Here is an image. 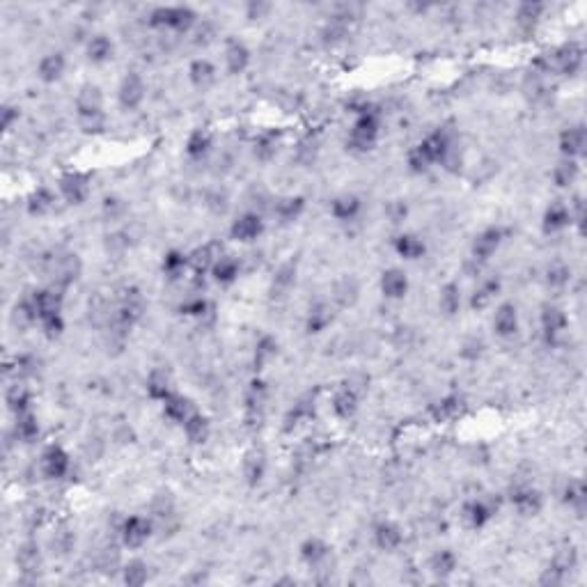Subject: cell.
Wrapping results in <instances>:
<instances>
[{
    "mask_svg": "<svg viewBox=\"0 0 587 587\" xmlns=\"http://www.w3.org/2000/svg\"><path fill=\"white\" fill-rule=\"evenodd\" d=\"M195 23V12L189 7H159L152 12V26L175 30V33H186Z\"/></svg>",
    "mask_w": 587,
    "mask_h": 587,
    "instance_id": "cell-2",
    "label": "cell"
},
{
    "mask_svg": "<svg viewBox=\"0 0 587 587\" xmlns=\"http://www.w3.org/2000/svg\"><path fill=\"white\" fill-rule=\"evenodd\" d=\"M42 471L51 480H60L69 471V455L58 445H51L49 450L42 455Z\"/></svg>",
    "mask_w": 587,
    "mask_h": 587,
    "instance_id": "cell-6",
    "label": "cell"
},
{
    "mask_svg": "<svg viewBox=\"0 0 587 587\" xmlns=\"http://www.w3.org/2000/svg\"><path fill=\"white\" fill-rule=\"evenodd\" d=\"M182 312H186V315H193V317H200V315H205V312H207V301H202V299H195V301H189V303H184V305H182Z\"/></svg>",
    "mask_w": 587,
    "mask_h": 587,
    "instance_id": "cell-57",
    "label": "cell"
},
{
    "mask_svg": "<svg viewBox=\"0 0 587 587\" xmlns=\"http://www.w3.org/2000/svg\"><path fill=\"white\" fill-rule=\"evenodd\" d=\"M461 305V294H459V287L457 285H445L443 292H441V310L448 312V315H455Z\"/></svg>",
    "mask_w": 587,
    "mask_h": 587,
    "instance_id": "cell-47",
    "label": "cell"
},
{
    "mask_svg": "<svg viewBox=\"0 0 587 587\" xmlns=\"http://www.w3.org/2000/svg\"><path fill=\"white\" fill-rule=\"evenodd\" d=\"M273 152H276V143H273L271 138H262V140H260V147L255 150V154L260 156V159H269Z\"/></svg>",
    "mask_w": 587,
    "mask_h": 587,
    "instance_id": "cell-58",
    "label": "cell"
},
{
    "mask_svg": "<svg viewBox=\"0 0 587 587\" xmlns=\"http://www.w3.org/2000/svg\"><path fill=\"white\" fill-rule=\"evenodd\" d=\"M569 283V269L567 266H553L549 271V285L551 287H565Z\"/></svg>",
    "mask_w": 587,
    "mask_h": 587,
    "instance_id": "cell-55",
    "label": "cell"
},
{
    "mask_svg": "<svg viewBox=\"0 0 587 587\" xmlns=\"http://www.w3.org/2000/svg\"><path fill=\"white\" fill-rule=\"evenodd\" d=\"M78 117H95V115H104V97H101V90L97 85H85L78 95Z\"/></svg>",
    "mask_w": 587,
    "mask_h": 587,
    "instance_id": "cell-8",
    "label": "cell"
},
{
    "mask_svg": "<svg viewBox=\"0 0 587 587\" xmlns=\"http://www.w3.org/2000/svg\"><path fill=\"white\" fill-rule=\"evenodd\" d=\"M356 292H358V287H356L354 280H344V283L338 287V294H335V296H338V301L342 305H349V303H354Z\"/></svg>",
    "mask_w": 587,
    "mask_h": 587,
    "instance_id": "cell-54",
    "label": "cell"
},
{
    "mask_svg": "<svg viewBox=\"0 0 587 587\" xmlns=\"http://www.w3.org/2000/svg\"><path fill=\"white\" fill-rule=\"evenodd\" d=\"M360 211V200L356 195H342L331 205V214L338 218V221H354Z\"/></svg>",
    "mask_w": 587,
    "mask_h": 587,
    "instance_id": "cell-31",
    "label": "cell"
},
{
    "mask_svg": "<svg viewBox=\"0 0 587 587\" xmlns=\"http://www.w3.org/2000/svg\"><path fill=\"white\" fill-rule=\"evenodd\" d=\"M189 76L195 88L207 90L209 85H214V81H216V69L209 60H195L189 69Z\"/></svg>",
    "mask_w": 587,
    "mask_h": 587,
    "instance_id": "cell-26",
    "label": "cell"
},
{
    "mask_svg": "<svg viewBox=\"0 0 587 587\" xmlns=\"http://www.w3.org/2000/svg\"><path fill=\"white\" fill-rule=\"evenodd\" d=\"M143 99H145L143 78H140L138 74H127L122 85H120V104L124 108H129V111H133V108H138L140 104H143Z\"/></svg>",
    "mask_w": 587,
    "mask_h": 587,
    "instance_id": "cell-7",
    "label": "cell"
},
{
    "mask_svg": "<svg viewBox=\"0 0 587 587\" xmlns=\"http://www.w3.org/2000/svg\"><path fill=\"white\" fill-rule=\"evenodd\" d=\"M461 413V399L459 397H445L432 409V416L436 422H450Z\"/></svg>",
    "mask_w": 587,
    "mask_h": 587,
    "instance_id": "cell-37",
    "label": "cell"
},
{
    "mask_svg": "<svg viewBox=\"0 0 587 587\" xmlns=\"http://www.w3.org/2000/svg\"><path fill=\"white\" fill-rule=\"evenodd\" d=\"M225 60H228V69L232 74H241L250 62V51L246 49V44L232 39L228 49H225Z\"/></svg>",
    "mask_w": 587,
    "mask_h": 587,
    "instance_id": "cell-23",
    "label": "cell"
},
{
    "mask_svg": "<svg viewBox=\"0 0 587 587\" xmlns=\"http://www.w3.org/2000/svg\"><path fill=\"white\" fill-rule=\"evenodd\" d=\"M457 569V558L452 551H438L432 558V571L436 576H450Z\"/></svg>",
    "mask_w": 587,
    "mask_h": 587,
    "instance_id": "cell-42",
    "label": "cell"
},
{
    "mask_svg": "<svg viewBox=\"0 0 587 587\" xmlns=\"http://www.w3.org/2000/svg\"><path fill=\"white\" fill-rule=\"evenodd\" d=\"M498 292H500V280H487V283H484L480 289H477V292L473 294V301H471V305L475 310H484L487 308V305L496 299L498 296Z\"/></svg>",
    "mask_w": 587,
    "mask_h": 587,
    "instance_id": "cell-40",
    "label": "cell"
},
{
    "mask_svg": "<svg viewBox=\"0 0 587 587\" xmlns=\"http://www.w3.org/2000/svg\"><path fill=\"white\" fill-rule=\"evenodd\" d=\"M328 555V546L322 542V539L312 537V539H305L303 546H301V558L308 562V565H319L324 558Z\"/></svg>",
    "mask_w": 587,
    "mask_h": 587,
    "instance_id": "cell-38",
    "label": "cell"
},
{
    "mask_svg": "<svg viewBox=\"0 0 587 587\" xmlns=\"http://www.w3.org/2000/svg\"><path fill=\"white\" fill-rule=\"evenodd\" d=\"M395 250L404 257V260H418V257H422V253H425V244H422L418 237H413V234H402V237H397V241H395Z\"/></svg>",
    "mask_w": 587,
    "mask_h": 587,
    "instance_id": "cell-33",
    "label": "cell"
},
{
    "mask_svg": "<svg viewBox=\"0 0 587 587\" xmlns=\"http://www.w3.org/2000/svg\"><path fill=\"white\" fill-rule=\"evenodd\" d=\"M512 505L516 507V512L521 516H535L542 510V496L535 489L521 487L512 493Z\"/></svg>",
    "mask_w": 587,
    "mask_h": 587,
    "instance_id": "cell-14",
    "label": "cell"
},
{
    "mask_svg": "<svg viewBox=\"0 0 587 587\" xmlns=\"http://www.w3.org/2000/svg\"><path fill=\"white\" fill-rule=\"evenodd\" d=\"M409 166H411V170H416V172H425L429 166H434V163H432V159H429V156L425 154V150H422L420 145H416V147H413V150L409 152Z\"/></svg>",
    "mask_w": 587,
    "mask_h": 587,
    "instance_id": "cell-51",
    "label": "cell"
},
{
    "mask_svg": "<svg viewBox=\"0 0 587 587\" xmlns=\"http://www.w3.org/2000/svg\"><path fill=\"white\" fill-rule=\"evenodd\" d=\"M152 535V523L143 516H131L122 526V542L129 549H140Z\"/></svg>",
    "mask_w": 587,
    "mask_h": 587,
    "instance_id": "cell-4",
    "label": "cell"
},
{
    "mask_svg": "<svg viewBox=\"0 0 587 587\" xmlns=\"http://www.w3.org/2000/svg\"><path fill=\"white\" fill-rule=\"evenodd\" d=\"M266 471V459L262 450H250L244 459V475L250 484H257L264 477Z\"/></svg>",
    "mask_w": 587,
    "mask_h": 587,
    "instance_id": "cell-29",
    "label": "cell"
},
{
    "mask_svg": "<svg viewBox=\"0 0 587 587\" xmlns=\"http://www.w3.org/2000/svg\"><path fill=\"white\" fill-rule=\"evenodd\" d=\"M248 10H250V19H255V17H260L262 12H269V5H255L253 3V5L248 7Z\"/></svg>",
    "mask_w": 587,
    "mask_h": 587,
    "instance_id": "cell-61",
    "label": "cell"
},
{
    "mask_svg": "<svg viewBox=\"0 0 587 587\" xmlns=\"http://www.w3.org/2000/svg\"><path fill=\"white\" fill-rule=\"evenodd\" d=\"M39 324H42L44 333L49 335V338H58V335L65 331V322H62V315H51V317L42 319Z\"/></svg>",
    "mask_w": 587,
    "mask_h": 587,
    "instance_id": "cell-53",
    "label": "cell"
},
{
    "mask_svg": "<svg viewBox=\"0 0 587 587\" xmlns=\"http://www.w3.org/2000/svg\"><path fill=\"white\" fill-rule=\"evenodd\" d=\"M147 395L152 399H159V402H166V399L172 395V381L163 370H154L147 379Z\"/></svg>",
    "mask_w": 587,
    "mask_h": 587,
    "instance_id": "cell-25",
    "label": "cell"
},
{
    "mask_svg": "<svg viewBox=\"0 0 587 587\" xmlns=\"http://www.w3.org/2000/svg\"><path fill=\"white\" fill-rule=\"evenodd\" d=\"M333 411L342 420H349L358 411V393L351 386L340 388L333 397Z\"/></svg>",
    "mask_w": 587,
    "mask_h": 587,
    "instance_id": "cell-17",
    "label": "cell"
},
{
    "mask_svg": "<svg viewBox=\"0 0 587 587\" xmlns=\"http://www.w3.org/2000/svg\"><path fill=\"white\" fill-rule=\"evenodd\" d=\"M544 10V5H532V3H526V5H521L519 7V19L523 23H530V21H537L539 19V14H542Z\"/></svg>",
    "mask_w": 587,
    "mask_h": 587,
    "instance_id": "cell-56",
    "label": "cell"
},
{
    "mask_svg": "<svg viewBox=\"0 0 587 587\" xmlns=\"http://www.w3.org/2000/svg\"><path fill=\"white\" fill-rule=\"evenodd\" d=\"M581 65H583V49L576 44H567V46H562V49H555L553 53H549V56L544 58L546 69L565 74V76L576 74L578 69H581Z\"/></svg>",
    "mask_w": 587,
    "mask_h": 587,
    "instance_id": "cell-3",
    "label": "cell"
},
{
    "mask_svg": "<svg viewBox=\"0 0 587 587\" xmlns=\"http://www.w3.org/2000/svg\"><path fill=\"white\" fill-rule=\"evenodd\" d=\"M262 230H264L262 218L255 216V214H244L232 223V237L237 241H244V244L246 241H253V239L260 237Z\"/></svg>",
    "mask_w": 587,
    "mask_h": 587,
    "instance_id": "cell-12",
    "label": "cell"
},
{
    "mask_svg": "<svg viewBox=\"0 0 587 587\" xmlns=\"http://www.w3.org/2000/svg\"><path fill=\"white\" fill-rule=\"evenodd\" d=\"M276 354H278L276 340H273V338H262L260 344H257V351H255V365L262 370L266 363H271V358H276Z\"/></svg>",
    "mask_w": 587,
    "mask_h": 587,
    "instance_id": "cell-46",
    "label": "cell"
},
{
    "mask_svg": "<svg viewBox=\"0 0 587 587\" xmlns=\"http://www.w3.org/2000/svg\"><path fill=\"white\" fill-rule=\"evenodd\" d=\"M124 583L131 587H140L147 583V567L140 560H133L124 567Z\"/></svg>",
    "mask_w": 587,
    "mask_h": 587,
    "instance_id": "cell-45",
    "label": "cell"
},
{
    "mask_svg": "<svg viewBox=\"0 0 587 587\" xmlns=\"http://www.w3.org/2000/svg\"><path fill=\"white\" fill-rule=\"evenodd\" d=\"M264 402H266V388L262 381H253L250 393L246 397V422L248 425H260L264 418Z\"/></svg>",
    "mask_w": 587,
    "mask_h": 587,
    "instance_id": "cell-9",
    "label": "cell"
},
{
    "mask_svg": "<svg viewBox=\"0 0 587 587\" xmlns=\"http://www.w3.org/2000/svg\"><path fill=\"white\" fill-rule=\"evenodd\" d=\"M331 322H333V312L326 303L312 305V310L308 315V331L310 333H322Z\"/></svg>",
    "mask_w": 587,
    "mask_h": 587,
    "instance_id": "cell-35",
    "label": "cell"
},
{
    "mask_svg": "<svg viewBox=\"0 0 587 587\" xmlns=\"http://www.w3.org/2000/svg\"><path fill=\"white\" fill-rule=\"evenodd\" d=\"M464 516L471 528H484L491 521L493 510L487 503H482V500H473V503H468L464 507Z\"/></svg>",
    "mask_w": 587,
    "mask_h": 587,
    "instance_id": "cell-28",
    "label": "cell"
},
{
    "mask_svg": "<svg viewBox=\"0 0 587 587\" xmlns=\"http://www.w3.org/2000/svg\"><path fill=\"white\" fill-rule=\"evenodd\" d=\"M5 399H7V406H10V409L17 413V416L30 409V395H28L26 386H21V383H14V386L7 388Z\"/></svg>",
    "mask_w": 587,
    "mask_h": 587,
    "instance_id": "cell-39",
    "label": "cell"
},
{
    "mask_svg": "<svg viewBox=\"0 0 587 587\" xmlns=\"http://www.w3.org/2000/svg\"><path fill=\"white\" fill-rule=\"evenodd\" d=\"M569 223H571V211L565 205H562V202H553V205L546 209V214H544V230L549 232V234L565 230Z\"/></svg>",
    "mask_w": 587,
    "mask_h": 587,
    "instance_id": "cell-19",
    "label": "cell"
},
{
    "mask_svg": "<svg viewBox=\"0 0 587 587\" xmlns=\"http://www.w3.org/2000/svg\"><path fill=\"white\" fill-rule=\"evenodd\" d=\"M60 193H62V198L67 202H72V205H81L90 193L88 177L81 175V172H67V175L60 179Z\"/></svg>",
    "mask_w": 587,
    "mask_h": 587,
    "instance_id": "cell-5",
    "label": "cell"
},
{
    "mask_svg": "<svg viewBox=\"0 0 587 587\" xmlns=\"http://www.w3.org/2000/svg\"><path fill=\"white\" fill-rule=\"evenodd\" d=\"M19 117V111L17 108H12V106H5L3 108V120H0V127H3V131H10L12 127V122Z\"/></svg>",
    "mask_w": 587,
    "mask_h": 587,
    "instance_id": "cell-59",
    "label": "cell"
},
{
    "mask_svg": "<svg viewBox=\"0 0 587 587\" xmlns=\"http://www.w3.org/2000/svg\"><path fill=\"white\" fill-rule=\"evenodd\" d=\"M30 301H33V305H35V312H37L39 322L46 319V317H51V315H60L62 296L56 292V289H42V292H37Z\"/></svg>",
    "mask_w": 587,
    "mask_h": 587,
    "instance_id": "cell-13",
    "label": "cell"
},
{
    "mask_svg": "<svg viewBox=\"0 0 587 587\" xmlns=\"http://www.w3.org/2000/svg\"><path fill=\"white\" fill-rule=\"evenodd\" d=\"M211 273H214V278L221 285H230L239 276V262L230 255H221L218 262L214 264V269H211Z\"/></svg>",
    "mask_w": 587,
    "mask_h": 587,
    "instance_id": "cell-30",
    "label": "cell"
},
{
    "mask_svg": "<svg viewBox=\"0 0 587 587\" xmlns=\"http://www.w3.org/2000/svg\"><path fill=\"white\" fill-rule=\"evenodd\" d=\"M381 292L386 299H404L406 292H409V278H406L404 271L399 269H388L381 276Z\"/></svg>",
    "mask_w": 587,
    "mask_h": 587,
    "instance_id": "cell-10",
    "label": "cell"
},
{
    "mask_svg": "<svg viewBox=\"0 0 587 587\" xmlns=\"http://www.w3.org/2000/svg\"><path fill=\"white\" fill-rule=\"evenodd\" d=\"M184 429H186V436H189L191 443H207V438L211 434V425L205 416H200V413H191V418L184 422Z\"/></svg>",
    "mask_w": 587,
    "mask_h": 587,
    "instance_id": "cell-27",
    "label": "cell"
},
{
    "mask_svg": "<svg viewBox=\"0 0 587 587\" xmlns=\"http://www.w3.org/2000/svg\"><path fill=\"white\" fill-rule=\"evenodd\" d=\"M576 177H578V166H576V161H562L558 168L553 170V179H555V184L562 186V189H567V186H571L576 182Z\"/></svg>",
    "mask_w": 587,
    "mask_h": 587,
    "instance_id": "cell-43",
    "label": "cell"
},
{
    "mask_svg": "<svg viewBox=\"0 0 587 587\" xmlns=\"http://www.w3.org/2000/svg\"><path fill=\"white\" fill-rule=\"evenodd\" d=\"M565 500L569 507H574L578 514H583L585 510V487L581 482H571L565 491Z\"/></svg>",
    "mask_w": 587,
    "mask_h": 587,
    "instance_id": "cell-48",
    "label": "cell"
},
{
    "mask_svg": "<svg viewBox=\"0 0 587 587\" xmlns=\"http://www.w3.org/2000/svg\"><path fill=\"white\" fill-rule=\"evenodd\" d=\"M542 328H544L546 340L555 342V340H558V335L567 328L565 312H562L560 308H551V305H549V308H544V312H542Z\"/></svg>",
    "mask_w": 587,
    "mask_h": 587,
    "instance_id": "cell-18",
    "label": "cell"
},
{
    "mask_svg": "<svg viewBox=\"0 0 587 587\" xmlns=\"http://www.w3.org/2000/svg\"><path fill=\"white\" fill-rule=\"evenodd\" d=\"M585 143H587V138H585L583 127L567 129V131H562V136H560V150L571 161L585 152Z\"/></svg>",
    "mask_w": 587,
    "mask_h": 587,
    "instance_id": "cell-16",
    "label": "cell"
},
{
    "mask_svg": "<svg viewBox=\"0 0 587 587\" xmlns=\"http://www.w3.org/2000/svg\"><path fill=\"white\" fill-rule=\"evenodd\" d=\"M310 418H312V406H310L308 402H299L292 411H289V416H287V429L299 427V425H303L305 420H310Z\"/></svg>",
    "mask_w": 587,
    "mask_h": 587,
    "instance_id": "cell-50",
    "label": "cell"
},
{
    "mask_svg": "<svg viewBox=\"0 0 587 587\" xmlns=\"http://www.w3.org/2000/svg\"><path fill=\"white\" fill-rule=\"evenodd\" d=\"M218 257H221V250H218V246L216 244H207V246L198 248L189 257V264L195 269V273L200 276V273L214 269V264L218 262Z\"/></svg>",
    "mask_w": 587,
    "mask_h": 587,
    "instance_id": "cell-21",
    "label": "cell"
},
{
    "mask_svg": "<svg viewBox=\"0 0 587 587\" xmlns=\"http://www.w3.org/2000/svg\"><path fill=\"white\" fill-rule=\"evenodd\" d=\"M374 539H377V546L381 551H395L402 544V530L390 521L379 523L377 532H374Z\"/></svg>",
    "mask_w": 587,
    "mask_h": 587,
    "instance_id": "cell-24",
    "label": "cell"
},
{
    "mask_svg": "<svg viewBox=\"0 0 587 587\" xmlns=\"http://www.w3.org/2000/svg\"><path fill=\"white\" fill-rule=\"evenodd\" d=\"M19 565L26 569V571H33L39 565V553L35 546H23L19 551Z\"/></svg>",
    "mask_w": 587,
    "mask_h": 587,
    "instance_id": "cell-52",
    "label": "cell"
},
{
    "mask_svg": "<svg viewBox=\"0 0 587 587\" xmlns=\"http://www.w3.org/2000/svg\"><path fill=\"white\" fill-rule=\"evenodd\" d=\"M303 205H305L303 198H285L276 205V214L283 218V221H294V218L301 216Z\"/></svg>",
    "mask_w": 587,
    "mask_h": 587,
    "instance_id": "cell-44",
    "label": "cell"
},
{
    "mask_svg": "<svg viewBox=\"0 0 587 587\" xmlns=\"http://www.w3.org/2000/svg\"><path fill=\"white\" fill-rule=\"evenodd\" d=\"M53 205H56V195L42 186V189H37L33 195H30L28 211L33 216H44V214H49V211L53 209Z\"/></svg>",
    "mask_w": 587,
    "mask_h": 587,
    "instance_id": "cell-32",
    "label": "cell"
},
{
    "mask_svg": "<svg viewBox=\"0 0 587 587\" xmlns=\"http://www.w3.org/2000/svg\"><path fill=\"white\" fill-rule=\"evenodd\" d=\"M37 74L42 78L44 83H56L65 74V58L60 56V53H51V56L42 58L37 67Z\"/></svg>",
    "mask_w": 587,
    "mask_h": 587,
    "instance_id": "cell-22",
    "label": "cell"
},
{
    "mask_svg": "<svg viewBox=\"0 0 587 587\" xmlns=\"http://www.w3.org/2000/svg\"><path fill=\"white\" fill-rule=\"evenodd\" d=\"M163 413H166V418L172 420V422H184L191 418V402L186 397L182 395H177V393H172L166 402H163Z\"/></svg>",
    "mask_w": 587,
    "mask_h": 587,
    "instance_id": "cell-20",
    "label": "cell"
},
{
    "mask_svg": "<svg viewBox=\"0 0 587 587\" xmlns=\"http://www.w3.org/2000/svg\"><path fill=\"white\" fill-rule=\"evenodd\" d=\"M500 241H503V230H498V228L484 230L482 234H477V239H475V244H473V257H475V260H480V262L489 260V257L498 250Z\"/></svg>",
    "mask_w": 587,
    "mask_h": 587,
    "instance_id": "cell-11",
    "label": "cell"
},
{
    "mask_svg": "<svg viewBox=\"0 0 587 587\" xmlns=\"http://www.w3.org/2000/svg\"><path fill=\"white\" fill-rule=\"evenodd\" d=\"M39 434V425H37V418L28 411H23L17 416V436L21 438V441H26L30 443L33 438H37Z\"/></svg>",
    "mask_w": 587,
    "mask_h": 587,
    "instance_id": "cell-41",
    "label": "cell"
},
{
    "mask_svg": "<svg viewBox=\"0 0 587 587\" xmlns=\"http://www.w3.org/2000/svg\"><path fill=\"white\" fill-rule=\"evenodd\" d=\"M493 328L500 338H512L519 331V315H516V308L512 303L500 305L496 312V319H493Z\"/></svg>",
    "mask_w": 587,
    "mask_h": 587,
    "instance_id": "cell-15",
    "label": "cell"
},
{
    "mask_svg": "<svg viewBox=\"0 0 587 587\" xmlns=\"http://www.w3.org/2000/svg\"><path fill=\"white\" fill-rule=\"evenodd\" d=\"M377 136H379V115L365 108V111H360L354 129H351L349 147L356 152H367L377 143Z\"/></svg>",
    "mask_w": 587,
    "mask_h": 587,
    "instance_id": "cell-1",
    "label": "cell"
},
{
    "mask_svg": "<svg viewBox=\"0 0 587 587\" xmlns=\"http://www.w3.org/2000/svg\"><path fill=\"white\" fill-rule=\"evenodd\" d=\"M104 209H106V214L113 218V216H117V211L122 209V205H120V200H115V198H106Z\"/></svg>",
    "mask_w": 587,
    "mask_h": 587,
    "instance_id": "cell-60",
    "label": "cell"
},
{
    "mask_svg": "<svg viewBox=\"0 0 587 587\" xmlns=\"http://www.w3.org/2000/svg\"><path fill=\"white\" fill-rule=\"evenodd\" d=\"M186 264H189V260H186L182 253L172 250V253L166 255V260H163V271H166L170 278H177L179 273L186 269Z\"/></svg>",
    "mask_w": 587,
    "mask_h": 587,
    "instance_id": "cell-49",
    "label": "cell"
},
{
    "mask_svg": "<svg viewBox=\"0 0 587 587\" xmlns=\"http://www.w3.org/2000/svg\"><path fill=\"white\" fill-rule=\"evenodd\" d=\"M211 147V136L205 129H195L189 136V143H186V152H189L191 159H202Z\"/></svg>",
    "mask_w": 587,
    "mask_h": 587,
    "instance_id": "cell-36",
    "label": "cell"
},
{
    "mask_svg": "<svg viewBox=\"0 0 587 587\" xmlns=\"http://www.w3.org/2000/svg\"><path fill=\"white\" fill-rule=\"evenodd\" d=\"M88 58H90V62H97V65L111 60V58H113V44H111V39L104 37V35L92 37L90 44H88Z\"/></svg>",
    "mask_w": 587,
    "mask_h": 587,
    "instance_id": "cell-34",
    "label": "cell"
}]
</instances>
